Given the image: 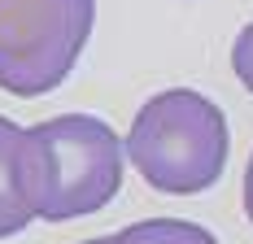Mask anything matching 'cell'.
<instances>
[{"instance_id": "3", "label": "cell", "mask_w": 253, "mask_h": 244, "mask_svg": "<svg viewBox=\"0 0 253 244\" xmlns=\"http://www.w3.org/2000/svg\"><path fill=\"white\" fill-rule=\"evenodd\" d=\"M96 0H0V92L48 96L75 70Z\"/></svg>"}, {"instance_id": "8", "label": "cell", "mask_w": 253, "mask_h": 244, "mask_svg": "<svg viewBox=\"0 0 253 244\" xmlns=\"http://www.w3.org/2000/svg\"><path fill=\"white\" fill-rule=\"evenodd\" d=\"M83 244H135V240L126 236V227H123L118 236H96V240H83Z\"/></svg>"}, {"instance_id": "4", "label": "cell", "mask_w": 253, "mask_h": 244, "mask_svg": "<svg viewBox=\"0 0 253 244\" xmlns=\"http://www.w3.org/2000/svg\"><path fill=\"white\" fill-rule=\"evenodd\" d=\"M22 126L9 122L0 114V240L4 236H18L26 222L35 218L31 201L22 192V170H18V157H22Z\"/></svg>"}, {"instance_id": "5", "label": "cell", "mask_w": 253, "mask_h": 244, "mask_svg": "<svg viewBox=\"0 0 253 244\" xmlns=\"http://www.w3.org/2000/svg\"><path fill=\"white\" fill-rule=\"evenodd\" d=\"M126 236L135 244H218L201 222H183V218H144L131 222Z\"/></svg>"}, {"instance_id": "7", "label": "cell", "mask_w": 253, "mask_h": 244, "mask_svg": "<svg viewBox=\"0 0 253 244\" xmlns=\"http://www.w3.org/2000/svg\"><path fill=\"white\" fill-rule=\"evenodd\" d=\"M245 214L253 222V153H249V166H245Z\"/></svg>"}, {"instance_id": "6", "label": "cell", "mask_w": 253, "mask_h": 244, "mask_svg": "<svg viewBox=\"0 0 253 244\" xmlns=\"http://www.w3.org/2000/svg\"><path fill=\"white\" fill-rule=\"evenodd\" d=\"M231 70H236V79L245 83L253 92V22L236 35V44H231Z\"/></svg>"}, {"instance_id": "2", "label": "cell", "mask_w": 253, "mask_h": 244, "mask_svg": "<svg viewBox=\"0 0 253 244\" xmlns=\"http://www.w3.org/2000/svg\"><path fill=\"white\" fill-rule=\"evenodd\" d=\"M227 144L223 109L192 87L149 96L123 140L140 179L166 196H197L214 188L227 166Z\"/></svg>"}, {"instance_id": "1", "label": "cell", "mask_w": 253, "mask_h": 244, "mask_svg": "<svg viewBox=\"0 0 253 244\" xmlns=\"http://www.w3.org/2000/svg\"><path fill=\"white\" fill-rule=\"evenodd\" d=\"M126 148L92 114H57L22 135V192L35 218L66 222L105 209L123 188Z\"/></svg>"}]
</instances>
